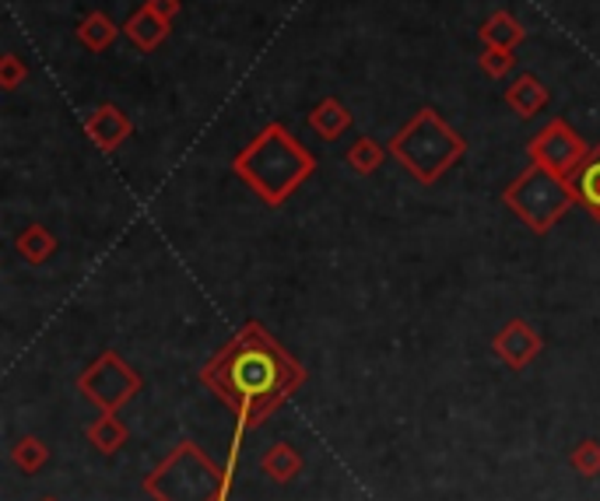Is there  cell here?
Segmentation results:
<instances>
[{
    "instance_id": "cell-6",
    "label": "cell",
    "mask_w": 600,
    "mask_h": 501,
    "mask_svg": "<svg viewBox=\"0 0 600 501\" xmlns=\"http://www.w3.org/2000/svg\"><path fill=\"white\" fill-rule=\"evenodd\" d=\"M81 386H85L103 407H116L130 396L133 386H138V375H133L116 355H103L89 375H81Z\"/></svg>"
},
{
    "instance_id": "cell-7",
    "label": "cell",
    "mask_w": 600,
    "mask_h": 501,
    "mask_svg": "<svg viewBox=\"0 0 600 501\" xmlns=\"http://www.w3.org/2000/svg\"><path fill=\"white\" fill-rule=\"evenodd\" d=\"M85 133L95 141L98 152H103V155H113L123 141H130L133 120H130V116H127L120 106L103 103V106H95V112L85 120Z\"/></svg>"
},
{
    "instance_id": "cell-11",
    "label": "cell",
    "mask_w": 600,
    "mask_h": 501,
    "mask_svg": "<svg viewBox=\"0 0 600 501\" xmlns=\"http://www.w3.org/2000/svg\"><path fill=\"white\" fill-rule=\"evenodd\" d=\"M169 22H162L155 11H148L144 4L130 14V19L123 22V36L130 39V46H138L141 53H155V49L169 39Z\"/></svg>"
},
{
    "instance_id": "cell-13",
    "label": "cell",
    "mask_w": 600,
    "mask_h": 501,
    "mask_svg": "<svg viewBox=\"0 0 600 501\" xmlns=\"http://www.w3.org/2000/svg\"><path fill=\"white\" fill-rule=\"evenodd\" d=\"M573 187H576V200L587 207L593 218L600 222V144L590 147L587 162L579 165V172L573 176Z\"/></svg>"
},
{
    "instance_id": "cell-12",
    "label": "cell",
    "mask_w": 600,
    "mask_h": 501,
    "mask_svg": "<svg viewBox=\"0 0 600 501\" xmlns=\"http://www.w3.org/2000/svg\"><path fill=\"white\" fill-rule=\"evenodd\" d=\"M120 32H123V25H116L106 11H92L78 22V43L92 49V53H106Z\"/></svg>"
},
{
    "instance_id": "cell-18",
    "label": "cell",
    "mask_w": 600,
    "mask_h": 501,
    "mask_svg": "<svg viewBox=\"0 0 600 501\" xmlns=\"http://www.w3.org/2000/svg\"><path fill=\"white\" fill-rule=\"evenodd\" d=\"M28 77V63L19 53H4L0 57V88L4 92H19Z\"/></svg>"
},
{
    "instance_id": "cell-15",
    "label": "cell",
    "mask_w": 600,
    "mask_h": 501,
    "mask_svg": "<svg viewBox=\"0 0 600 501\" xmlns=\"http://www.w3.org/2000/svg\"><path fill=\"white\" fill-rule=\"evenodd\" d=\"M387 155H390V147H383L376 138H362L348 147V155H344V162H348V169L352 172H358V176H373L383 162H387Z\"/></svg>"
},
{
    "instance_id": "cell-5",
    "label": "cell",
    "mask_w": 600,
    "mask_h": 501,
    "mask_svg": "<svg viewBox=\"0 0 600 501\" xmlns=\"http://www.w3.org/2000/svg\"><path fill=\"white\" fill-rule=\"evenodd\" d=\"M527 155L533 165H541V169L555 172V176H565L573 179L579 172V165L587 162L590 155V144L579 138V133L565 123V120H548L538 133L530 138L527 144Z\"/></svg>"
},
{
    "instance_id": "cell-16",
    "label": "cell",
    "mask_w": 600,
    "mask_h": 501,
    "mask_svg": "<svg viewBox=\"0 0 600 501\" xmlns=\"http://www.w3.org/2000/svg\"><path fill=\"white\" fill-rule=\"evenodd\" d=\"M57 249V242H54V236L43 228V225H28L22 236H19V253L28 260V263H43V260H49V253Z\"/></svg>"
},
{
    "instance_id": "cell-19",
    "label": "cell",
    "mask_w": 600,
    "mask_h": 501,
    "mask_svg": "<svg viewBox=\"0 0 600 501\" xmlns=\"http://www.w3.org/2000/svg\"><path fill=\"white\" fill-rule=\"evenodd\" d=\"M144 8L148 11H155L162 22H176L179 19V11H183V0H144Z\"/></svg>"
},
{
    "instance_id": "cell-3",
    "label": "cell",
    "mask_w": 600,
    "mask_h": 501,
    "mask_svg": "<svg viewBox=\"0 0 600 501\" xmlns=\"http://www.w3.org/2000/svg\"><path fill=\"white\" fill-rule=\"evenodd\" d=\"M463 155H467L463 133L449 127L432 106H422L390 141V158L404 165L408 176L419 179L422 187L439 182Z\"/></svg>"
},
{
    "instance_id": "cell-1",
    "label": "cell",
    "mask_w": 600,
    "mask_h": 501,
    "mask_svg": "<svg viewBox=\"0 0 600 501\" xmlns=\"http://www.w3.org/2000/svg\"><path fill=\"white\" fill-rule=\"evenodd\" d=\"M204 379L219 390L222 399L239 407L243 417H260L303 382V369L267 337L263 326L249 323L239 337L208 365Z\"/></svg>"
},
{
    "instance_id": "cell-4",
    "label": "cell",
    "mask_w": 600,
    "mask_h": 501,
    "mask_svg": "<svg viewBox=\"0 0 600 501\" xmlns=\"http://www.w3.org/2000/svg\"><path fill=\"white\" fill-rule=\"evenodd\" d=\"M503 200H506V207L516 211V218H520L530 231H538V236L552 231L562 214L573 204H579L573 179L548 172L533 162H530V169H523L509 182Z\"/></svg>"
},
{
    "instance_id": "cell-14",
    "label": "cell",
    "mask_w": 600,
    "mask_h": 501,
    "mask_svg": "<svg viewBox=\"0 0 600 501\" xmlns=\"http://www.w3.org/2000/svg\"><path fill=\"white\" fill-rule=\"evenodd\" d=\"M527 39V28L523 22L516 19L509 11H495L489 14V22L481 25V43L485 46H506V49H516Z\"/></svg>"
},
{
    "instance_id": "cell-2",
    "label": "cell",
    "mask_w": 600,
    "mask_h": 501,
    "mask_svg": "<svg viewBox=\"0 0 600 501\" xmlns=\"http://www.w3.org/2000/svg\"><path fill=\"white\" fill-rule=\"evenodd\" d=\"M232 172H236L267 207H281L316 172V155L285 123L274 120L232 158Z\"/></svg>"
},
{
    "instance_id": "cell-9",
    "label": "cell",
    "mask_w": 600,
    "mask_h": 501,
    "mask_svg": "<svg viewBox=\"0 0 600 501\" xmlns=\"http://www.w3.org/2000/svg\"><path fill=\"white\" fill-rule=\"evenodd\" d=\"M548 103H552V92H548V85L533 71H523L506 88V106L520 116V120H533Z\"/></svg>"
},
{
    "instance_id": "cell-8",
    "label": "cell",
    "mask_w": 600,
    "mask_h": 501,
    "mask_svg": "<svg viewBox=\"0 0 600 501\" xmlns=\"http://www.w3.org/2000/svg\"><path fill=\"white\" fill-rule=\"evenodd\" d=\"M306 123H309V130H313L320 141H338V138H344L348 130H352L355 112L348 109V106L341 103V98L327 95V98H320V103H316V106L309 109Z\"/></svg>"
},
{
    "instance_id": "cell-17",
    "label": "cell",
    "mask_w": 600,
    "mask_h": 501,
    "mask_svg": "<svg viewBox=\"0 0 600 501\" xmlns=\"http://www.w3.org/2000/svg\"><path fill=\"white\" fill-rule=\"evenodd\" d=\"M478 67L489 77L503 81L516 67V53H513V49H506V46H485V49H481V57H478Z\"/></svg>"
},
{
    "instance_id": "cell-10",
    "label": "cell",
    "mask_w": 600,
    "mask_h": 501,
    "mask_svg": "<svg viewBox=\"0 0 600 501\" xmlns=\"http://www.w3.org/2000/svg\"><path fill=\"white\" fill-rule=\"evenodd\" d=\"M538 350H541V337H538V333H533L527 323H520V320L509 323V326L495 337V355L503 358L506 365H513V369H523V365H527L533 355H538Z\"/></svg>"
}]
</instances>
